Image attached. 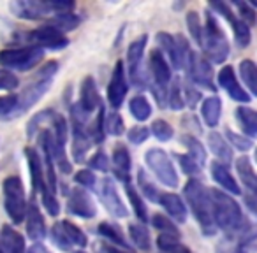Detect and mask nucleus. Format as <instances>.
<instances>
[{
  "mask_svg": "<svg viewBox=\"0 0 257 253\" xmlns=\"http://www.w3.org/2000/svg\"><path fill=\"white\" fill-rule=\"evenodd\" d=\"M104 129H106V132L109 134V136H121V134L125 132V125H123V118L120 116V113H116V111H113V113H109L106 116V120H104Z\"/></svg>",
  "mask_w": 257,
  "mask_h": 253,
  "instance_id": "42",
  "label": "nucleus"
},
{
  "mask_svg": "<svg viewBox=\"0 0 257 253\" xmlns=\"http://www.w3.org/2000/svg\"><path fill=\"white\" fill-rule=\"evenodd\" d=\"M210 8L213 9L217 15H220L229 25L232 27V32H234V39L236 43L239 44L241 48H246L250 44V39H252V34H250V29L241 18L234 15L231 11V6L222 2V0H211L210 2Z\"/></svg>",
  "mask_w": 257,
  "mask_h": 253,
  "instance_id": "12",
  "label": "nucleus"
},
{
  "mask_svg": "<svg viewBox=\"0 0 257 253\" xmlns=\"http://www.w3.org/2000/svg\"><path fill=\"white\" fill-rule=\"evenodd\" d=\"M97 232H99L100 237L113 242L114 248H123V249L131 248V244H128V241L125 239L123 232H121V228L118 227V225L109 223V221H102V223H99V227H97Z\"/></svg>",
  "mask_w": 257,
  "mask_h": 253,
  "instance_id": "28",
  "label": "nucleus"
},
{
  "mask_svg": "<svg viewBox=\"0 0 257 253\" xmlns=\"http://www.w3.org/2000/svg\"><path fill=\"white\" fill-rule=\"evenodd\" d=\"M102 249L106 253H128L127 249H118V248H114V246H102Z\"/></svg>",
  "mask_w": 257,
  "mask_h": 253,
  "instance_id": "60",
  "label": "nucleus"
},
{
  "mask_svg": "<svg viewBox=\"0 0 257 253\" xmlns=\"http://www.w3.org/2000/svg\"><path fill=\"white\" fill-rule=\"evenodd\" d=\"M51 86V79H44V78H36V81H32L22 93L18 95V104H16V109L13 113L11 120L15 118L23 116L25 113H29L44 95L50 90Z\"/></svg>",
  "mask_w": 257,
  "mask_h": 253,
  "instance_id": "11",
  "label": "nucleus"
},
{
  "mask_svg": "<svg viewBox=\"0 0 257 253\" xmlns=\"http://www.w3.org/2000/svg\"><path fill=\"white\" fill-rule=\"evenodd\" d=\"M148 136H150V130H148V127H143V125H136L127 132L128 141L133 144H143L148 139Z\"/></svg>",
  "mask_w": 257,
  "mask_h": 253,
  "instance_id": "54",
  "label": "nucleus"
},
{
  "mask_svg": "<svg viewBox=\"0 0 257 253\" xmlns=\"http://www.w3.org/2000/svg\"><path fill=\"white\" fill-rule=\"evenodd\" d=\"M185 69L189 72L192 83H196L197 86H203V88L211 90V92L217 90V86L213 85V69H211V64L204 57H199V55L192 51Z\"/></svg>",
  "mask_w": 257,
  "mask_h": 253,
  "instance_id": "14",
  "label": "nucleus"
},
{
  "mask_svg": "<svg viewBox=\"0 0 257 253\" xmlns=\"http://www.w3.org/2000/svg\"><path fill=\"white\" fill-rule=\"evenodd\" d=\"M152 225H154L157 230H161L162 235H171V237H178L180 239V230L175 223H173L169 218H166L164 214H154L152 216Z\"/></svg>",
  "mask_w": 257,
  "mask_h": 253,
  "instance_id": "40",
  "label": "nucleus"
},
{
  "mask_svg": "<svg viewBox=\"0 0 257 253\" xmlns=\"http://www.w3.org/2000/svg\"><path fill=\"white\" fill-rule=\"evenodd\" d=\"M79 109L85 111L86 114L93 113L97 107H100V97H99V90L97 85L93 81L92 76H86L81 83V88H79V102H78Z\"/></svg>",
  "mask_w": 257,
  "mask_h": 253,
  "instance_id": "21",
  "label": "nucleus"
},
{
  "mask_svg": "<svg viewBox=\"0 0 257 253\" xmlns=\"http://www.w3.org/2000/svg\"><path fill=\"white\" fill-rule=\"evenodd\" d=\"M236 118H238V123L241 125L243 132H246L252 137H257V111L255 109L239 106L238 109H236Z\"/></svg>",
  "mask_w": 257,
  "mask_h": 253,
  "instance_id": "30",
  "label": "nucleus"
},
{
  "mask_svg": "<svg viewBox=\"0 0 257 253\" xmlns=\"http://www.w3.org/2000/svg\"><path fill=\"white\" fill-rule=\"evenodd\" d=\"M147 36L138 37L136 41L131 43L127 50V65H128V76H131V81L138 88H143L145 86V76L141 74V60H143L145 48H147Z\"/></svg>",
  "mask_w": 257,
  "mask_h": 253,
  "instance_id": "13",
  "label": "nucleus"
},
{
  "mask_svg": "<svg viewBox=\"0 0 257 253\" xmlns=\"http://www.w3.org/2000/svg\"><path fill=\"white\" fill-rule=\"evenodd\" d=\"M248 4L250 6H255V8H257V0H252V2H248Z\"/></svg>",
  "mask_w": 257,
  "mask_h": 253,
  "instance_id": "61",
  "label": "nucleus"
},
{
  "mask_svg": "<svg viewBox=\"0 0 257 253\" xmlns=\"http://www.w3.org/2000/svg\"><path fill=\"white\" fill-rule=\"evenodd\" d=\"M245 206L248 207V211H252V213L257 216V193H246Z\"/></svg>",
  "mask_w": 257,
  "mask_h": 253,
  "instance_id": "58",
  "label": "nucleus"
},
{
  "mask_svg": "<svg viewBox=\"0 0 257 253\" xmlns=\"http://www.w3.org/2000/svg\"><path fill=\"white\" fill-rule=\"evenodd\" d=\"M128 109H131V114L136 118L138 121H145L150 118L152 114V106L143 95L133 97L131 102H128Z\"/></svg>",
  "mask_w": 257,
  "mask_h": 253,
  "instance_id": "35",
  "label": "nucleus"
},
{
  "mask_svg": "<svg viewBox=\"0 0 257 253\" xmlns=\"http://www.w3.org/2000/svg\"><path fill=\"white\" fill-rule=\"evenodd\" d=\"M79 16L74 15V13H60V15H55L50 18V23L48 25L55 27V29H58L60 32H71V30L78 29L79 25Z\"/></svg>",
  "mask_w": 257,
  "mask_h": 253,
  "instance_id": "32",
  "label": "nucleus"
},
{
  "mask_svg": "<svg viewBox=\"0 0 257 253\" xmlns=\"http://www.w3.org/2000/svg\"><path fill=\"white\" fill-rule=\"evenodd\" d=\"M90 167L95 169V171H100V172L109 171V158L106 157L104 151H97V153L92 157V160H90Z\"/></svg>",
  "mask_w": 257,
  "mask_h": 253,
  "instance_id": "55",
  "label": "nucleus"
},
{
  "mask_svg": "<svg viewBox=\"0 0 257 253\" xmlns=\"http://www.w3.org/2000/svg\"><path fill=\"white\" fill-rule=\"evenodd\" d=\"M183 99H185V106L194 107L197 102H199L201 93L197 92L192 85H189V83H187V85H183Z\"/></svg>",
  "mask_w": 257,
  "mask_h": 253,
  "instance_id": "56",
  "label": "nucleus"
},
{
  "mask_svg": "<svg viewBox=\"0 0 257 253\" xmlns=\"http://www.w3.org/2000/svg\"><path fill=\"white\" fill-rule=\"evenodd\" d=\"M128 235L133 239L134 246L143 251H150L152 242H150V234H148L147 227L141 223H131L128 225Z\"/></svg>",
  "mask_w": 257,
  "mask_h": 253,
  "instance_id": "33",
  "label": "nucleus"
},
{
  "mask_svg": "<svg viewBox=\"0 0 257 253\" xmlns=\"http://www.w3.org/2000/svg\"><path fill=\"white\" fill-rule=\"evenodd\" d=\"M211 178H213L224 190H227L229 193H232V195H239V193H241V190H239L236 179L232 178V174L227 169V165H224V164H220V162L215 160L213 164H211Z\"/></svg>",
  "mask_w": 257,
  "mask_h": 253,
  "instance_id": "24",
  "label": "nucleus"
},
{
  "mask_svg": "<svg viewBox=\"0 0 257 253\" xmlns=\"http://www.w3.org/2000/svg\"><path fill=\"white\" fill-rule=\"evenodd\" d=\"M187 27H189V32L192 36V39L196 43H201V37H203V23H201V18L196 11H189L187 13Z\"/></svg>",
  "mask_w": 257,
  "mask_h": 253,
  "instance_id": "45",
  "label": "nucleus"
},
{
  "mask_svg": "<svg viewBox=\"0 0 257 253\" xmlns=\"http://www.w3.org/2000/svg\"><path fill=\"white\" fill-rule=\"evenodd\" d=\"M138 183H140L141 192H143V195L147 197L148 200H152V202H159V197H161V193H159L157 186L152 183V179L148 178V174L143 171V169H140V171H138Z\"/></svg>",
  "mask_w": 257,
  "mask_h": 253,
  "instance_id": "41",
  "label": "nucleus"
},
{
  "mask_svg": "<svg viewBox=\"0 0 257 253\" xmlns=\"http://www.w3.org/2000/svg\"><path fill=\"white\" fill-rule=\"evenodd\" d=\"M0 246L4 253H27L25 239L13 225H2L0 228Z\"/></svg>",
  "mask_w": 257,
  "mask_h": 253,
  "instance_id": "22",
  "label": "nucleus"
},
{
  "mask_svg": "<svg viewBox=\"0 0 257 253\" xmlns=\"http://www.w3.org/2000/svg\"><path fill=\"white\" fill-rule=\"evenodd\" d=\"M2 195H4V209L9 220L15 225L23 223L27 213V195L25 186L20 176H8L2 181Z\"/></svg>",
  "mask_w": 257,
  "mask_h": 253,
  "instance_id": "4",
  "label": "nucleus"
},
{
  "mask_svg": "<svg viewBox=\"0 0 257 253\" xmlns=\"http://www.w3.org/2000/svg\"><path fill=\"white\" fill-rule=\"evenodd\" d=\"M27 253H51V251L43 244V242H34V244L27 249Z\"/></svg>",
  "mask_w": 257,
  "mask_h": 253,
  "instance_id": "59",
  "label": "nucleus"
},
{
  "mask_svg": "<svg viewBox=\"0 0 257 253\" xmlns=\"http://www.w3.org/2000/svg\"><path fill=\"white\" fill-rule=\"evenodd\" d=\"M60 225H62V230H64L65 237H67V241L71 242L72 246H79V248H85V246L88 244V239H86L85 232H83L79 227H76V225L72 223V221L62 220Z\"/></svg>",
  "mask_w": 257,
  "mask_h": 253,
  "instance_id": "34",
  "label": "nucleus"
},
{
  "mask_svg": "<svg viewBox=\"0 0 257 253\" xmlns=\"http://www.w3.org/2000/svg\"><path fill=\"white\" fill-rule=\"evenodd\" d=\"M18 104V95H2L0 97V120H11L13 113Z\"/></svg>",
  "mask_w": 257,
  "mask_h": 253,
  "instance_id": "48",
  "label": "nucleus"
},
{
  "mask_svg": "<svg viewBox=\"0 0 257 253\" xmlns=\"http://www.w3.org/2000/svg\"><path fill=\"white\" fill-rule=\"evenodd\" d=\"M41 199H43V206L51 216H57L60 213V204H58V199H57V193H53L50 188H44L41 192Z\"/></svg>",
  "mask_w": 257,
  "mask_h": 253,
  "instance_id": "46",
  "label": "nucleus"
},
{
  "mask_svg": "<svg viewBox=\"0 0 257 253\" xmlns=\"http://www.w3.org/2000/svg\"><path fill=\"white\" fill-rule=\"evenodd\" d=\"M157 41L161 44L162 51H164V57H168L173 69L182 71V69L187 67V64L190 60V55H192V50H190L185 37L161 32L157 34Z\"/></svg>",
  "mask_w": 257,
  "mask_h": 253,
  "instance_id": "7",
  "label": "nucleus"
},
{
  "mask_svg": "<svg viewBox=\"0 0 257 253\" xmlns=\"http://www.w3.org/2000/svg\"><path fill=\"white\" fill-rule=\"evenodd\" d=\"M220 113H222V100L218 99V95L204 99L203 106H201V114H203V120L208 127H217L218 121H220Z\"/></svg>",
  "mask_w": 257,
  "mask_h": 253,
  "instance_id": "29",
  "label": "nucleus"
},
{
  "mask_svg": "<svg viewBox=\"0 0 257 253\" xmlns=\"http://www.w3.org/2000/svg\"><path fill=\"white\" fill-rule=\"evenodd\" d=\"M239 74L252 95L257 97V64L252 60L239 62Z\"/></svg>",
  "mask_w": 257,
  "mask_h": 253,
  "instance_id": "31",
  "label": "nucleus"
},
{
  "mask_svg": "<svg viewBox=\"0 0 257 253\" xmlns=\"http://www.w3.org/2000/svg\"><path fill=\"white\" fill-rule=\"evenodd\" d=\"M236 171L241 179V183L245 185V188L248 190V193H257V174L253 171L252 164H250L248 157H239L236 160Z\"/></svg>",
  "mask_w": 257,
  "mask_h": 253,
  "instance_id": "27",
  "label": "nucleus"
},
{
  "mask_svg": "<svg viewBox=\"0 0 257 253\" xmlns=\"http://www.w3.org/2000/svg\"><path fill=\"white\" fill-rule=\"evenodd\" d=\"M125 190H127L128 200H131V204H133V211L136 213V216L140 218V221L147 223V220H148L147 204L143 202V199L140 197V193L136 192V188H134V186L131 185V183H125Z\"/></svg>",
  "mask_w": 257,
  "mask_h": 253,
  "instance_id": "36",
  "label": "nucleus"
},
{
  "mask_svg": "<svg viewBox=\"0 0 257 253\" xmlns=\"http://www.w3.org/2000/svg\"><path fill=\"white\" fill-rule=\"evenodd\" d=\"M100 200H102L104 207H106L113 216L125 218L128 214L127 207H125V204L121 202L120 195H118V190L111 178L102 179V186H100Z\"/></svg>",
  "mask_w": 257,
  "mask_h": 253,
  "instance_id": "18",
  "label": "nucleus"
},
{
  "mask_svg": "<svg viewBox=\"0 0 257 253\" xmlns=\"http://www.w3.org/2000/svg\"><path fill=\"white\" fill-rule=\"evenodd\" d=\"M176 158H178V162H180V167L183 169V172H185V174L190 176V179H196L197 176L201 174V164L197 160H194L189 153H187V155H178Z\"/></svg>",
  "mask_w": 257,
  "mask_h": 253,
  "instance_id": "44",
  "label": "nucleus"
},
{
  "mask_svg": "<svg viewBox=\"0 0 257 253\" xmlns=\"http://www.w3.org/2000/svg\"><path fill=\"white\" fill-rule=\"evenodd\" d=\"M157 246L161 253H192L185 244L180 242L178 237H171V235H159Z\"/></svg>",
  "mask_w": 257,
  "mask_h": 253,
  "instance_id": "37",
  "label": "nucleus"
},
{
  "mask_svg": "<svg viewBox=\"0 0 257 253\" xmlns=\"http://www.w3.org/2000/svg\"><path fill=\"white\" fill-rule=\"evenodd\" d=\"M74 253H85V251H74Z\"/></svg>",
  "mask_w": 257,
  "mask_h": 253,
  "instance_id": "64",
  "label": "nucleus"
},
{
  "mask_svg": "<svg viewBox=\"0 0 257 253\" xmlns=\"http://www.w3.org/2000/svg\"><path fill=\"white\" fill-rule=\"evenodd\" d=\"M131 167H133V162H131V155L128 150L123 144H116L113 150V171L120 181L131 183L128 174H131Z\"/></svg>",
  "mask_w": 257,
  "mask_h": 253,
  "instance_id": "23",
  "label": "nucleus"
},
{
  "mask_svg": "<svg viewBox=\"0 0 257 253\" xmlns=\"http://www.w3.org/2000/svg\"><path fill=\"white\" fill-rule=\"evenodd\" d=\"M44 50L37 46H20V48H8L0 51V67L8 71H20L27 72L43 62Z\"/></svg>",
  "mask_w": 257,
  "mask_h": 253,
  "instance_id": "6",
  "label": "nucleus"
},
{
  "mask_svg": "<svg viewBox=\"0 0 257 253\" xmlns=\"http://www.w3.org/2000/svg\"><path fill=\"white\" fill-rule=\"evenodd\" d=\"M25 230L29 239H32L34 242H41L46 237V221L44 216L41 213L39 206H37L36 200H30L29 206H27V213H25Z\"/></svg>",
  "mask_w": 257,
  "mask_h": 253,
  "instance_id": "17",
  "label": "nucleus"
},
{
  "mask_svg": "<svg viewBox=\"0 0 257 253\" xmlns=\"http://www.w3.org/2000/svg\"><path fill=\"white\" fill-rule=\"evenodd\" d=\"M67 211L79 218H85V220H90V218H93L97 214L95 204H93L92 197L83 188L71 190L69 199H67Z\"/></svg>",
  "mask_w": 257,
  "mask_h": 253,
  "instance_id": "16",
  "label": "nucleus"
},
{
  "mask_svg": "<svg viewBox=\"0 0 257 253\" xmlns=\"http://www.w3.org/2000/svg\"><path fill=\"white\" fill-rule=\"evenodd\" d=\"M23 39H25L27 43H30V46H37V48H41V50L58 51L69 46L67 36L51 25L39 27V29L32 30V32L23 34Z\"/></svg>",
  "mask_w": 257,
  "mask_h": 253,
  "instance_id": "9",
  "label": "nucleus"
},
{
  "mask_svg": "<svg viewBox=\"0 0 257 253\" xmlns=\"http://www.w3.org/2000/svg\"><path fill=\"white\" fill-rule=\"evenodd\" d=\"M159 202H161L162 207L168 211L169 216L175 218V221L183 223V221L187 220V207H185V204H183V200L180 195H176V193H169V192L161 193Z\"/></svg>",
  "mask_w": 257,
  "mask_h": 253,
  "instance_id": "25",
  "label": "nucleus"
},
{
  "mask_svg": "<svg viewBox=\"0 0 257 253\" xmlns=\"http://www.w3.org/2000/svg\"><path fill=\"white\" fill-rule=\"evenodd\" d=\"M168 104L173 109H183L185 107V99H183V83L180 78H175L168 90Z\"/></svg>",
  "mask_w": 257,
  "mask_h": 253,
  "instance_id": "38",
  "label": "nucleus"
},
{
  "mask_svg": "<svg viewBox=\"0 0 257 253\" xmlns=\"http://www.w3.org/2000/svg\"><path fill=\"white\" fill-rule=\"evenodd\" d=\"M231 6H234L236 9L239 11V16H241V20L246 23V25H255L257 23V16H255V11H253V8L248 4V2H239V0H232Z\"/></svg>",
  "mask_w": 257,
  "mask_h": 253,
  "instance_id": "50",
  "label": "nucleus"
},
{
  "mask_svg": "<svg viewBox=\"0 0 257 253\" xmlns=\"http://www.w3.org/2000/svg\"><path fill=\"white\" fill-rule=\"evenodd\" d=\"M125 97H127V79H125V69H123V62L118 60L114 64L113 74H111L109 85H107V102L113 109L123 104Z\"/></svg>",
  "mask_w": 257,
  "mask_h": 253,
  "instance_id": "15",
  "label": "nucleus"
},
{
  "mask_svg": "<svg viewBox=\"0 0 257 253\" xmlns=\"http://www.w3.org/2000/svg\"><path fill=\"white\" fill-rule=\"evenodd\" d=\"M0 253H4V249H2V246H0Z\"/></svg>",
  "mask_w": 257,
  "mask_h": 253,
  "instance_id": "62",
  "label": "nucleus"
},
{
  "mask_svg": "<svg viewBox=\"0 0 257 253\" xmlns=\"http://www.w3.org/2000/svg\"><path fill=\"white\" fill-rule=\"evenodd\" d=\"M182 144L189 150V155L194 158V160H197L201 165L206 162V151H204L203 143H201V141H197L196 137L187 136L185 134V136H182Z\"/></svg>",
  "mask_w": 257,
  "mask_h": 253,
  "instance_id": "39",
  "label": "nucleus"
},
{
  "mask_svg": "<svg viewBox=\"0 0 257 253\" xmlns=\"http://www.w3.org/2000/svg\"><path fill=\"white\" fill-rule=\"evenodd\" d=\"M148 69H150V88L155 95V100L161 107L168 104V90L171 85V67L166 60L164 53L154 50L148 58Z\"/></svg>",
  "mask_w": 257,
  "mask_h": 253,
  "instance_id": "5",
  "label": "nucleus"
},
{
  "mask_svg": "<svg viewBox=\"0 0 257 253\" xmlns=\"http://www.w3.org/2000/svg\"><path fill=\"white\" fill-rule=\"evenodd\" d=\"M255 162H257V148H255Z\"/></svg>",
  "mask_w": 257,
  "mask_h": 253,
  "instance_id": "63",
  "label": "nucleus"
},
{
  "mask_svg": "<svg viewBox=\"0 0 257 253\" xmlns=\"http://www.w3.org/2000/svg\"><path fill=\"white\" fill-rule=\"evenodd\" d=\"M217 251L218 253H248L241 244H238V242L232 241V239H225V241H222L220 244H218Z\"/></svg>",
  "mask_w": 257,
  "mask_h": 253,
  "instance_id": "57",
  "label": "nucleus"
},
{
  "mask_svg": "<svg viewBox=\"0 0 257 253\" xmlns=\"http://www.w3.org/2000/svg\"><path fill=\"white\" fill-rule=\"evenodd\" d=\"M218 85H220L222 88L227 92V95L231 97L232 100H236V102L246 104L250 100V95L245 92V88L239 85L232 67H224L220 72H218Z\"/></svg>",
  "mask_w": 257,
  "mask_h": 253,
  "instance_id": "19",
  "label": "nucleus"
},
{
  "mask_svg": "<svg viewBox=\"0 0 257 253\" xmlns=\"http://www.w3.org/2000/svg\"><path fill=\"white\" fill-rule=\"evenodd\" d=\"M74 181L78 183L79 186H83V188L93 190V188H95L97 178H95V174H93V172L90 171V169H81V171L76 172Z\"/></svg>",
  "mask_w": 257,
  "mask_h": 253,
  "instance_id": "53",
  "label": "nucleus"
},
{
  "mask_svg": "<svg viewBox=\"0 0 257 253\" xmlns=\"http://www.w3.org/2000/svg\"><path fill=\"white\" fill-rule=\"evenodd\" d=\"M104 120H106V109H104V106H100L99 114H97L95 121H93L92 129L88 130L92 141L97 144H100L104 141V134H106V129H104Z\"/></svg>",
  "mask_w": 257,
  "mask_h": 253,
  "instance_id": "43",
  "label": "nucleus"
},
{
  "mask_svg": "<svg viewBox=\"0 0 257 253\" xmlns=\"http://www.w3.org/2000/svg\"><path fill=\"white\" fill-rule=\"evenodd\" d=\"M208 146H210L211 153L217 157V162L227 165L232 160V151L231 144L225 141V137L218 132H210L208 134Z\"/></svg>",
  "mask_w": 257,
  "mask_h": 253,
  "instance_id": "26",
  "label": "nucleus"
},
{
  "mask_svg": "<svg viewBox=\"0 0 257 253\" xmlns=\"http://www.w3.org/2000/svg\"><path fill=\"white\" fill-rule=\"evenodd\" d=\"M201 48L208 60L213 64H224L229 57V43L225 34L222 32L220 25L217 23L215 16L211 13H206L203 25V37H201Z\"/></svg>",
  "mask_w": 257,
  "mask_h": 253,
  "instance_id": "3",
  "label": "nucleus"
},
{
  "mask_svg": "<svg viewBox=\"0 0 257 253\" xmlns=\"http://www.w3.org/2000/svg\"><path fill=\"white\" fill-rule=\"evenodd\" d=\"M25 158L29 164L30 181H32L34 192L41 193L46 188V176H44V164L41 160V155L37 153L36 148H25Z\"/></svg>",
  "mask_w": 257,
  "mask_h": 253,
  "instance_id": "20",
  "label": "nucleus"
},
{
  "mask_svg": "<svg viewBox=\"0 0 257 253\" xmlns=\"http://www.w3.org/2000/svg\"><path fill=\"white\" fill-rule=\"evenodd\" d=\"M183 197L189 202V207L199 223L201 230L206 235H213L217 232V227H215L213 211H211L210 190L204 188L199 179H189V183L183 186Z\"/></svg>",
  "mask_w": 257,
  "mask_h": 253,
  "instance_id": "2",
  "label": "nucleus"
},
{
  "mask_svg": "<svg viewBox=\"0 0 257 253\" xmlns=\"http://www.w3.org/2000/svg\"><path fill=\"white\" fill-rule=\"evenodd\" d=\"M152 134H154L159 141L166 143V141H169L173 137V127L166 120H155L154 123H152Z\"/></svg>",
  "mask_w": 257,
  "mask_h": 253,
  "instance_id": "47",
  "label": "nucleus"
},
{
  "mask_svg": "<svg viewBox=\"0 0 257 253\" xmlns=\"http://www.w3.org/2000/svg\"><path fill=\"white\" fill-rule=\"evenodd\" d=\"M225 141L227 143H231L232 146L236 148V150L239 151H248L250 148H252V141L248 139V137L241 136V134H236L232 132V130H225Z\"/></svg>",
  "mask_w": 257,
  "mask_h": 253,
  "instance_id": "51",
  "label": "nucleus"
},
{
  "mask_svg": "<svg viewBox=\"0 0 257 253\" xmlns=\"http://www.w3.org/2000/svg\"><path fill=\"white\" fill-rule=\"evenodd\" d=\"M210 199L215 227H218L224 232L225 239H236L250 227V221L243 216L241 207L231 195L224 193L222 190L211 188Z\"/></svg>",
  "mask_w": 257,
  "mask_h": 253,
  "instance_id": "1",
  "label": "nucleus"
},
{
  "mask_svg": "<svg viewBox=\"0 0 257 253\" xmlns=\"http://www.w3.org/2000/svg\"><path fill=\"white\" fill-rule=\"evenodd\" d=\"M145 162L152 169L157 179L162 185L169 186V188H176L178 185V174L175 171V165H173L169 155L164 150H159V148H152L145 153Z\"/></svg>",
  "mask_w": 257,
  "mask_h": 253,
  "instance_id": "8",
  "label": "nucleus"
},
{
  "mask_svg": "<svg viewBox=\"0 0 257 253\" xmlns=\"http://www.w3.org/2000/svg\"><path fill=\"white\" fill-rule=\"evenodd\" d=\"M51 239H53V242L57 244V248L64 249V251H71V249H72V244L67 241L64 230H62L60 221H57V223L51 227Z\"/></svg>",
  "mask_w": 257,
  "mask_h": 253,
  "instance_id": "52",
  "label": "nucleus"
},
{
  "mask_svg": "<svg viewBox=\"0 0 257 253\" xmlns=\"http://www.w3.org/2000/svg\"><path fill=\"white\" fill-rule=\"evenodd\" d=\"M20 86V79L15 72L0 67V90L2 92H13Z\"/></svg>",
  "mask_w": 257,
  "mask_h": 253,
  "instance_id": "49",
  "label": "nucleus"
},
{
  "mask_svg": "<svg viewBox=\"0 0 257 253\" xmlns=\"http://www.w3.org/2000/svg\"><path fill=\"white\" fill-rule=\"evenodd\" d=\"M13 16L20 20H29V22H37V20H46L51 15L55 16L51 0H16L9 4Z\"/></svg>",
  "mask_w": 257,
  "mask_h": 253,
  "instance_id": "10",
  "label": "nucleus"
}]
</instances>
